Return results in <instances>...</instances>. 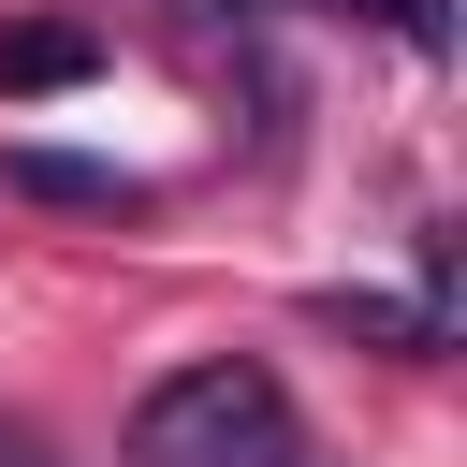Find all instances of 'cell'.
Wrapping results in <instances>:
<instances>
[{
	"mask_svg": "<svg viewBox=\"0 0 467 467\" xmlns=\"http://www.w3.org/2000/svg\"><path fill=\"white\" fill-rule=\"evenodd\" d=\"M131 467H321V452H306V423H292V379L248 365V350H219V365L146 379Z\"/></svg>",
	"mask_w": 467,
	"mask_h": 467,
	"instance_id": "6da1fadb",
	"label": "cell"
},
{
	"mask_svg": "<svg viewBox=\"0 0 467 467\" xmlns=\"http://www.w3.org/2000/svg\"><path fill=\"white\" fill-rule=\"evenodd\" d=\"M0 175H15L29 204H73V219H131V204H146L117 161H73V146H0Z\"/></svg>",
	"mask_w": 467,
	"mask_h": 467,
	"instance_id": "7a4b0ae2",
	"label": "cell"
},
{
	"mask_svg": "<svg viewBox=\"0 0 467 467\" xmlns=\"http://www.w3.org/2000/svg\"><path fill=\"white\" fill-rule=\"evenodd\" d=\"M379 15H394L409 44H452V15H438V0H379Z\"/></svg>",
	"mask_w": 467,
	"mask_h": 467,
	"instance_id": "5b68a950",
	"label": "cell"
},
{
	"mask_svg": "<svg viewBox=\"0 0 467 467\" xmlns=\"http://www.w3.org/2000/svg\"><path fill=\"white\" fill-rule=\"evenodd\" d=\"M88 73H102V29H73V15H29V29H0V102L88 88Z\"/></svg>",
	"mask_w": 467,
	"mask_h": 467,
	"instance_id": "3957f363",
	"label": "cell"
},
{
	"mask_svg": "<svg viewBox=\"0 0 467 467\" xmlns=\"http://www.w3.org/2000/svg\"><path fill=\"white\" fill-rule=\"evenodd\" d=\"M0 467H58V452H44V438H29V423H0Z\"/></svg>",
	"mask_w": 467,
	"mask_h": 467,
	"instance_id": "8992f818",
	"label": "cell"
},
{
	"mask_svg": "<svg viewBox=\"0 0 467 467\" xmlns=\"http://www.w3.org/2000/svg\"><path fill=\"white\" fill-rule=\"evenodd\" d=\"M306 321H336V336H365V350H409V365H438V336H452L438 306H394V292H321Z\"/></svg>",
	"mask_w": 467,
	"mask_h": 467,
	"instance_id": "277c9868",
	"label": "cell"
}]
</instances>
